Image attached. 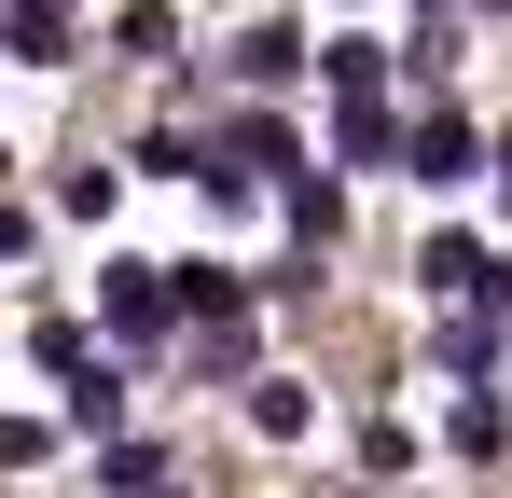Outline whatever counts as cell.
<instances>
[{
  "instance_id": "d6986e66",
  "label": "cell",
  "mask_w": 512,
  "mask_h": 498,
  "mask_svg": "<svg viewBox=\"0 0 512 498\" xmlns=\"http://www.w3.org/2000/svg\"><path fill=\"white\" fill-rule=\"evenodd\" d=\"M485 14H512V0H485Z\"/></svg>"
},
{
  "instance_id": "8992f818",
  "label": "cell",
  "mask_w": 512,
  "mask_h": 498,
  "mask_svg": "<svg viewBox=\"0 0 512 498\" xmlns=\"http://www.w3.org/2000/svg\"><path fill=\"white\" fill-rule=\"evenodd\" d=\"M333 153H346V166H402V125H388V97H333Z\"/></svg>"
},
{
  "instance_id": "ac0fdd59",
  "label": "cell",
  "mask_w": 512,
  "mask_h": 498,
  "mask_svg": "<svg viewBox=\"0 0 512 498\" xmlns=\"http://www.w3.org/2000/svg\"><path fill=\"white\" fill-rule=\"evenodd\" d=\"M499 319H512V263H499Z\"/></svg>"
},
{
  "instance_id": "8fae6325",
  "label": "cell",
  "mask_w": 512,
  "mask_h": 498,
  "mask_svg": "<svg viewBox=\"0 0 512 498\" xmlns=\"http://www.w3.org/2000/svg\"><path fill=\"white\" fill-rule=\"evenodd\" d=\"M111 42H125V56H180V14H167V0H125Z\"/></svg>"
},
{
  "instance_id": "2e32d148",
  "label": "cell",
  "mask_w": 512,
  "mask_h": 498,
  "mask_svg": "<svg viewBox=\"0 0 512 498\" xmlns=\"http://www.w3.org/2000/svg\"><path fill=\"white\" fill-rule=\"evenodd\" d=\"M485 180H499V208H512V139H499V153H485Z\"/></svg>"
},
{
  "instance_id": "ba28073f",
  "label": "cell",
  "mask_w": 512,
  "mask_h": 498,
  "mask_svg": "<svg viewBox=\"0 0 512 498\" xmlns=\"http://www.w3.org/2000/svg\"><path fill=\"white\" fill-rule=\"evenodd\" d=\"M14 56L28 70H70V0H14Z\"/></svg>"
},
{
  "instance_id": "30bf717a",
  "label": "cell",
  "mask_w": 512,
  "mask_h": 498,
  "mask_svg": "<svg viewBox=\"0 0 512 498\" xmlns=\"http://www.w3.org/2000/svg\"><path fill=\"white\" fill-rule=\"evenodd\" d=\"M277 208H291V236H305V263H319V249H333V222H346V194H333V180H291Z\"/></svg>"
},
{
  "instance_id": "9a60e30c",
  "label": "cell",
  "mask_w": 512,
  "mask_h": 498,
  "mask_svg": "<svg viewBox=\"0 0 512 498\" xmlns=\"http://www.w3.org/2000/svg\"><path fill=\"white\" fill-rule=\"evenodd\" d=\"M402 70H416V83H443V70H457V14H429L416 42H402Z\"/></svg>"
},
{
  "instance_id": "5b68a950",
  "label": "cell",
  "mask_w": 512,
  "mask_h": 498,
  "mask_svg": "<svg viewBox=\"0 0 512 498\" xmlns=\"http://www.w3.org/2000/svg\"><path fill=\"white\" fill-rule=\"evenodd\" d=\"M429 360L471 388V374H499V305H443V332H429Z\"/></svg>"
},
{
  "instance_id": "3957f363",
  "label": "cell",
  "mask_w": 512,
  "mask_h": 498,
  "mask_svg": "<svg viewBox=\"0 0 512 498\" xmlns=\"http://www.w3.org/2000/svg\"><path fill=\"white\" fill-rule=\"evenodd\" d=\"M416 291H429V305H499V249H485V236H457V222H443V236L416 249Z\"/></svg>"
},
{
  "instance_id": "7a4b0ae2",
  "label": "cell",
  "mask_w": 512,
  "mask_h": 498,
  "mask_svg": "<svg viewBox=\"0 0 512 498\" xmlns=\"http://www.w3.org/2000/svg\"><path fill=\"white\" fill-rule=\"evenodd\" d=\"M97 319L125 332V346H167V319H180V263H97Z\"/></svg>"
},
{
  "instance_id": "e0dca14e",
  "label": "cell",
  "mask_w": 512,
  "mask_h": 498,
  "mask_svg": "<svg viewBox=\"0 0 512 498\" xmlns=\"http://www.w3.org/2000/svg\"><path fill=\"white\" fill-rule=\"evenodd\" d=\"M14 249H28V222H14V208H0V263H14Z\"/></svg>"
},
{
  "instance_id": "5bb4252c",
  "label": "cell",
  "mask_w": 512,
  "mask_h": 498,
  "mask_svg": "<svg viewBox=\"0 0 512 498\" xmlns=\"http://www.w3.org/2000/svg\"><path fill=\"white\" fill-rule=\"evenodd\" d=\"M28 360H42V374H97V346H84L70 319H42V332H28Z\"/></svg>"
},
{
  "instance_id": "4fadbf2b",
  "label": "cell",
  "mask_w": 512,
  "mask_h": 498,
  "mask_svg": "<svg viewBox=\"0 0 512 498\" xmlns=\"http://www.w3.org/2000/svg\"><path fill=\"white\" fill-rule=\"evenodd\" d=\"M111 415H125V374H111V360H97V374H70V429H111Z\"/></svg>"
},
{
  "instance_id": "52a82bcc",
  "label": "cell",
  "mask_w": 512,
  "mask_h": 498,
  "mask_svg": "<svg viewBox=\"0 0 512 498\" xmlns=\"http://www.w3.org/2000/svg\"><path fill=\"white\" fill-rule=\"evenodd\" d=\"M305 415H319L305 374H250V429H263V443H305Z\"/></svg>"
},
{
  "instance_id": "6da1fadb",
  "label": "cell",
  "mask_w": 512,
  "mask_h": 498,
  "mask_svg": "<svg viewBox=\"0 0 512 498\" xmlns=\"http://www.w3.org/2000/svg\"><path fill=\"white\" fill-rule=\"evenodd\" d=\"M485 153H499V139H485L471 111H443V97H429L416 125H402V180H429V194H457V180H485Z\"/></svg>"
},
{
  "instance_id": "277c9868",
  "label": "cell",
  "mask_w": 512,
  "mask_h": 498,
  "mask_svg": "<svg viewBox=\"0 0 512 498\" xmlns=\"http://www.w3.org/2000/svg\"><path fill=\"white\" fill-rule=\"evenodd\" d=\"M305 70H319V42H305L291 14H250V28H236V83H263V97H277V83H305Z\"/></svg>"
},
{
  "instance_id": "7c38bea8",
  "label": "cell",
  "mask_w": 512,
  "mask_h": 498,
  "mask_svg": "<svg viewBox=\"0 0 512 498\" xmlns=\"http://www.w3.org/2000/svg\"><path fill=\"white\" fill-rule=\"evenodd\" d=\"M56 208H70V222H111V208H125V166H70Z\"/></svg>"
},
{
  "instance_id": "9c48e42d",
  "label": "cell",
  "mask_w": 512,
  "mask_h": 498,
  "mask_svg": "<svg viewBox=\"0 0 512 498\" xmlns=\"http://www.w3.org/2000/svg\"><path fill=\"white\" fill-rule=\"evenodd\" d=\"M319 70H333V97H388V42L346 28V42H319Z\"/></svg>"
}]
</instances>
